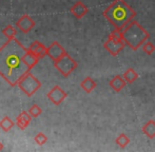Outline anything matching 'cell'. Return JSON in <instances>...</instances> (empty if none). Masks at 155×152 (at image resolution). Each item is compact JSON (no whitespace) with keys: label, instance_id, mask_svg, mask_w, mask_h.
Listing matches in <instances>:
<instances>
[{"label":"cell","instance_id":"1","mask_svg":"<svg viewBox=\"0 0 155 152\" xmlns=\"http://www.w3.org/2000/svg\"><path fill=\"white\" fill-rule=\"evenodd\" d=\"M27 49L16 39H10L0 49V75L11 84L15 86L21 77L29 72L23 61Z\"/></svg>","mask_w":155,"mask_h":152},{"label":"cell","instance_id":"2","mask_svg":"<svg viewBox=\"0 0 155 152\" xmlns=\"http://www.w3.org/2000/svg\"><path fill=\"white\" fill-rule=\"evenodd\" d=\"M104 16L115 29L123 31L136 16L135 11L124 0H115L104 11Z\"/></svg>","mask_w":155,"mask_h":152},{"label":"cell","instance_id":"3","mask_svg":"<svg viewBox=\"0 0 155 152\" xmlns=\"http://www.w3.org/2000/svg\"><path fill=\"white\" fill-rule=\"evenodd\" d=\"M124 40L133 51H137L150 38V34L137 21H131L123 30Z\"/></svg>","mask_w":155,"mask_h":152},{"label":"cell","instance_id":"4","mask_svg":"<svg viewBox=\"0 0 155 152\" xmlns=\"http://www.w3.org/2000/svg\"><path fill=\"white\" fill-rule=\"evenodd\" d=\"M54 66L64 77H68L77 69L78 64L74 58H72L69 54L65 53L62 57L54 61Z\"/></svg>","mask_w":155,"mask_h":152},{"label":"cell","instance_id":"5","mask_svg":"<svg viewBox=\"0 0 155 152\" xmlns=\"http://www.w3.org/2000/svg\"><path fill=\"white\" fill-rule=\"evenodd\" d=\"M17 84L28 96H32L41 87L40 81L34 75H32L31 73H27V74L23 75L19 79V81L17 82Z\"/></svg>","mask_w":155,"mask_h":152},{"label":"cell","instance_id":"6","mask_svg":"<svg viewBox=\"0 0 155 152\" xmlns=\"http://www.w3.org/2000/svg\"><path fill=\"white\" fill-rule=\"evenodd\" d=\"M126 45H127V43L124 40H113V39H111L109 37L106 40V42L104 43V48L110 53V55H112V56L118 55V54L124 49Z\"/></svg>","mask_w":155,"mask_h":152},{"label":"cell","instance_id":"7","mask_svg":"<svg viewBox=\"0 0 155 152\" xmlns=\"http://www.w3.org/2000/svg\"><path fill=\"white\" fill-rule=\"evenodd\" d=\"M68 94L65 91H63L59 86H55L49 93H48V98L54 104V105L58 106L67 98Z\"/></svg>","mask_w":155,"mask_h":152},{"label":"cell","instance_id":"8","mask_svg":"<svg viewBox=\"0 0 155 152\" xmlns=\"http://www.w3.org/2000/svg\"><path fill=\"white\" fill-rule=\"evenodd\" d=\"M67 53L65 50L61 47L59 42H53L47 50V55H49V57L51 59H53L54 61L57 59H59L60 57H62L64 54Z\"/></svg>","mask_w":155,"mask_h":152},{"label":"cell","instance_id":"9","mask_svg":"<svg viewBox=\"0 0 155 152\" xmlns=\"http://www.w3.org/2000/svg\"><path fill=\"white\" fill-rule=\"evenodd\" d=\"M16 25L20 29L21 32L27 34L35 27V21L33 20L32 17L29 16V15H23L22 17H20L18 19V21L16 22Z\"/></svg>","mask_w":155,"mask_h":152},{"label":"cell","instance_id":"10","mask_svg":"<svg viewBox=\"0 0 155 152\" xmlns=\"http://www.w3.org/2000/svg\"><path fill=\"white\" fill-rule=\"evenodd\" d=\"M89 12L88 6L84 3H82L81 1H77L73 6L71 8V13L74 17H76L77 19H81L84 16H86Z\"/></svg>","mask_w":155,"mask_h":152},{"label":"cell","instance_id":"11","mask_svg":"<svg viewBox=\"0 0 155 152\" xmlns=\"http://www.w3.org/2000/svg\"><path fill=\"white\" fill-rule=\"evenodd\" d=\"M127 84H128V82L126 81L124 76H120V75H117V76H115V77H113L112 79L110 80V82H109L110 87L116 93H119L120 91H123L124 89V87L127 86Z\"/></svg>","mask_w":155,"mask_h":152},{"label":"cell","instance_id":"12","mask_svg":"<svg viewBox=\"0 0 155 152\" xmlns=\"http://www.w3.org/2000/svg\"><path fill=\"white\" fill-rule=\"evenodd\" d=\"M39 57L37 55H35L34 53L31 51V50H27V52L23 55V61H25V66L28 67L29 70H31L33 67L38 62Z\"/></svg>","mask_w":155,"mask_h":152},{"label":"cell","instance_id":"13","mask_svg":"<svg viewBox=\"0 0 155 152\" xmlns=\"http://www.w3.org/2000/svg\"><path fill=\"white\" fill-rule=\"evenodd\" d=\"M29 50H31L35 55H37L39 58H41V57H43L45 55H47L48 48H45V45H43L41 42H39V41H34V42L30 45Z\"/></svg>","mask_w":155,"mask_h":152},{"label":"cell","instance_id":"14","mask_svg":"<svg viewBox=\"0 0 155 152\" xmlns=\"http://www.w3.org/2000/svg\"><path fill=\"white\" fill-rule=\"evenodd\" d=\"M32 119V116L31 114L29 113V112H21L20 114H19V116L17 117V121H16V125L18 126L20 129L25 130V128L29 126L30 121H31Z\"/></svg>","mask_w":155,"mask_h":152},{"label":"cell","instance_id":"15","mask_svg":"<svg viewBox=\"0 0 155 152\" xmlns=\"http://www.w3.org/2000/svg\"><path fill=\"white\" fill-rule=\"evenodd\" d=\"M143 133L151 140L155 137V121L150 119L146 123V125L143 127Z\"/></svg>","mask_w":155,"mask_h":152},{"label":"cell","instance_id":"16","mask_svg":"<svg viewBox=\"0 0 155 152\" xmlns=\"http://www.w3.org/2000/svg\"><path fill=\"white\" fill-rule=\"evenodd\" d=\"M96 82L95 80L93 79L92 77H90V76H88V77H86L84 80L81 81V84H80V87H81V89L84 91V92L87 93H91L94 89L96 88Z\"/></svg>","mask_w":155,"mask_h":152},{"label":"cell","instance_id":"17","mask_svg":"<svg viewBox=\"0 0 155 152\" xmlns=\"http://www.w3.org/2000/svg\"><path fill=\"white\" fill-rule=\"evenodd\" d=\"M123 76H124V78L126 79V81L128 82V84H133V82H134L135 80L138 78V74H137V72L132 68L128 69V70L124 73Z\"/></svg>","mask_w":155,"mask_h":152},{"label":"cell","instance_id":"18","mask_svg":"<svg viewBox=\"0 0 155 152\" xmlns=\"http://www.w3.org/2000/svg\"><path fill=\"white\" fill-rule=\"evenodd\" d=\"M115 143H116L117 146H119L120 148H126V147L130 144V138H129V136L127 135V134L121 133L116 137Z\"/></svg>","mask_w":155,"mask_h":152},{"label":"cell","instance_id":"19","mask_svg":"<svg viewBox=\"0 0 155 152\" xmlns=\"http://www.w3.org/2000/svg\"><path fill=\"white\" fill-rule=\"evenodd\" d=\"M14 126H15V123L8 116L4 117V118H2L1 121H0V128H1L3 131H6V132L10 131Z\"/></svg>","mask_w":155,"mask_h":152},{"label":"cell","instance_id":"20","mask_svg":"<svg viewBox=\"0 0 155 152\" xmlns=\"http://www.w3.org/2000/svg\"><path fill=\"white\" fill-rule=\"evenodd\" d=\"M2 33H3V35L5 36L8 40H10V39L15 38V36H16V30H15V28L12 27V25H8V27H5L2 30Z\"/></svg>","mask_w":155,"mask_h":152},{"label":"cell","instance_id":"21","mask_svg":"<svg viewBox=\"0 0 155 152\" xmlns=\"http://www.w3.org/2000/svg\"><path fill=\"white\" fill-rule=\"evenodd\" d=\"M143 51L147 55H152L155 52V45L152 42H150V41H146L143 45Z\"/></svg>","mask_w":155,"mask_h":152},{"label":"cell","instance_id":"22","mask_svg":"<svg viewBox=\"0 0 155 152\" xmlns=\"http://www.w3.org/2000/svg\"><path fill=\"white\" fill-rule=\"evenodd\" d=\"M109 38L113 39V40H124V34H123V31L115 29L114 31L111 32V34L109 35Z\"/></svg>","mask_w":155,"mask_h":152},{"label":"cell","instance_id":"23","mask_svg":"<svg viewBox=\"0 0 155 152\" xmlns=\"http://www.w3.org/2000/svg\"><path fill=\"white\" fill-rule=\"evenodd\" d=\"M34 140H35V143H36L37 145H40V146H42V145H45V143L48 142V137L45 136V134H43L42 132H40V133H38L36 136H35Z\"/></svg>","mask_w":155,"mask_h":152},{"label":"cell","instance_id":"24","mask_svg":"<svg viewBox=\"0 0 155 152\" xmlns=\"http://www.w3.org/2000/svg\"><path fill=\"white\" fill-rule=\"evenodd\" d=\"M29 113L31 114L32 117H38L39 115L42 113V110L38 105H33L29 110Z\"/></svg>","mask_w":155,"mask_h":152},{"label":"cell","instance_id":"25","mask_svg":"<svg viewBox=\"0 0 155 152\" xmlns=\"http://www.w3.org/2000/svg\"><path fill=\"white\" fill-rule=\"evenodd\" d=\"M2 149H3V145H2V144H1V142H0V151H1Z\"/></svg>","mask_w":155,"mask_h":152}]
</instances>
